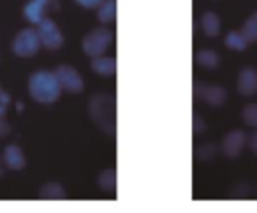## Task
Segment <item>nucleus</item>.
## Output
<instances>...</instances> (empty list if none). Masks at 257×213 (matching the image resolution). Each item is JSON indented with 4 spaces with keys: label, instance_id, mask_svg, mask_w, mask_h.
Wrapping results in <instances>:
<instances>
[{
    "label": "nucleus",
    "instance_id": "aec40b11",
    "mask_svg": "<svg viewBox=\"0 0 257 213\" xmlns=\"http://www.w3.org/2000/svg\"><path fill=\"white\" fill-rule=\"evenodd\" d=\"M241 118L246 125L257 129V104H248V106L241 111Z\"/></svg>",
    "mask_w": 257,
    "mask_h": 213
},
{
    "label": "nucleus",
    "instance_id": "f8f14e48",
    "mask_svg": "<svg viewBox=\"0 0 257 213\" xmlns=\"http://www.w3.org/2000/svg\"><path fill=\"white\" fill-rule=\"evenodd\" d=\"M201 29L208 37H217L222 29L220 18L215 13H204L203 18H201Z\"/></svg>",
    "mask_w": 257,
    "mask_h": 213
},
{
    "label": "nucleus",
    "instance_id": "7ed1b4c3",
    "mask_svg": "<svg viewBox=\"0 0 257 213\" xmlns=\"http://www.w3.org/2000/svg\"><path fill=\"white\" fill-rule=\"evenodd\" d=\"M113 41V34L107 29H93L90 34H86V37L83 39V51L88 57L95 58L100 57L104 51L107 50V46Z\"/></svg>",
    "mask_w": 257,
    "mask_h": 213
},
{
    "label": "nucleus",
    "instance_id": "f3484780",
    "mask_svg": "<svg viewBox=\"0 0 257 213\" xmlns=\"http://www.w3.org/2000/svg\"><path fill=\"white\" fill-rule=\"evenodd\" d=\"M225 46L234 51H243L248 46V41L245 39V36L241 32H229L225 36Z\"/></svg>",
    "mask_w": 257,
    "mask_h": 213
},
{
    "label": "nucleus",
    "instance_id": "a211bd4d",
    "mask_svg": "<svg viewBox=\"0 0 257 213\" xmlns=\"http://www.w3.org/2000/svg\"><path fill=\"white\" fill-rule=\"evenodd\" d=\"M241 34L245 36V39L248 41V43H255V41H257V13H255V15H252L245 22Z\"/></svg>",
    "mask_w": 257,
    "mask_h": 213
},
{
    "label": "nucleus",
    "instance_id": "2eb2a0df",
    "mask_svg": "<svg viewBox=\"0 0 257 213\" xmlns=\"http://www.w3.org/2000/svg\"><path fill=\"white\" fill-rule=\"evenodd\" d=\"M196 60H197V64L204 69H217L218 64H220V57L211 50L199 51V53L196 55Z\"/></svg>",
    "mask_w": 257,
    "mask_h": 213
},
{
    "label": "nucleus",
    "instance_id": "39448f33",
    "mask_svg": "<svg viewBox=\"0 0 257 213\" xmlns=\"http://www.w3.org/2000/svg\"><path fill=\"white\" fill-rule=\"evenodd\" d=\"M55 76L58 79V85H60L62 90L65 92H71V93H79L83 92V78L79 76V72L76 69L69 67V65H60V67L55 69Z\"/></svg>",
    "mask_w": 257,
    "mask_h": 213
},
{
    "label": "nucleus",
    "instance_id": "b1692460",
    "mask_svg": "<svg viewBox=\"0 0 257 213\" xmlns=\"http://www.w3.org/2000/svg\"><path fill=\"white\" fill-rule=\"evenodd\" d=\"M8 134H9V125L0 118V138H4V136H8Z\"/></svg>",
    "mask_w": 257,
    "mask_h": 213
},
{
    "label": "nucleus",
    "instance_id": "20e7f679",
    "mask_svg": "<svg viewBox=\"0 0 257 213\" xmlns=\"http://www.w3.org/2000/svg\"><path fill=\"white\" fill-rule=\"evenodd\" d=\"M43 46L39 39V34L34 29H23L18 36L13 41V51L18 57H34L39 51V48Z\"/></svg>",
    "mask_w": 257,
    "mask_h": 213
},
{
    "label": "nucleus",
    "instance_id": "a878e982",
    "mask_svg": "<svg viewBox=\"0 0 257 213\" xmlns=\"http://www.w3.org/2000/svg\"><path fill=\"white\" fill-rule=\"evenodd\" d=\"M6 110H8V106H6V104L0 102V118H2V117H4V115H6Z\"/></svg>",
    "mask_w": 257,
    "mask_h": 213
},
{
    "label": "nucleus",
    "instance_id": "0eeeda50",
    "mask_svg": "<svg viewBox=\"0 0 257 213\" xmlns=\"http://www.w3.org/2000/svg\"><path fill=\"white\" fill-rule=\"evenodd\" d=\"M245 143H246L245 132L243 131H232V132H229V134L224 138V141H222V150H224V153L227 157L234 159V157H238L239 153H241Z\"/></svg>",
    "mask_w": 257,
    "mask_h": 213
},
{
    "label": "nucleus",
    "instance_id": "6e6552de",
    "mask_svg": "<svg viewBox=\"0 0 257 213\" xmlns=\"http://www.w3.org/2000/svg\"><path fill=\"white\" fill-rule=\"evenodd\" d=\"M196 95L211 106H220L225 100V90L217 85H196Z\"/></svg>",
    "mask_w": 257,
    "mask_h": 213
},
{
    "label": "nucleus",
    "instance_id": "cd10ccee",
    "mask_svg": "<svg viewBox=\"0 0 257 213\" xmlns=\"http://www.w3.org/2000/svg\"><path fill=\"white\" fill-rule=\"evenodd\" d=\"M0 174H2V160H0Z\"/></svg>",
    "mask_w": 257,
    "mask_h": 213
},
{
    "label": "nucleus",
    "instance_id": "412c9836",
    "mask_svg": "<svg viewBox=\"0 0 257 213\" xmlns=\"http://www.w3.org/2000/svg\"><path fill=\"white\" fill-rule=\"evenodd\" d=\"M215 153H217V150H215V146H211V145H204L203 148H201V153H199V157L203 160H210V159H213L215 157Z\"/></svg>",
    "mask_w": 257,
    "mask_h": 213
},
{
    "label": "nucleus",
    "instance_id": "f03ea898",
    "mask_svg": "<svg viewBox=\"0 0 257 213\" xmlns=\"http://www.w3.org/2000/svg\"><path fill=\"white\" fill-rule=\"evenodd\" d=\"M90 115L93 122L106 134L113 136L116 132V102L109 95H95L90 100Z\"/></svg>",
    "mask_w": 257,
    "mask_h": 213
},
{
    "label": "nucleus",
    "instance_id": "9b49d317",
    "mask_svg": "<svg viewBox=\"0 0 257 213\" xmlns=\"http://www.w3.org/2000/svg\"><path fill=\"white\" fill-rule=\"evenodd\" d=\"M92 69L97 74L109 78V76H113L114 72H116V60L111 57H102V55H100V57H95L92 60Z\"/></svg>",
    "mask_w": 257,
    "mask_h": 213
},
{
    "label": "nucleus",
    "instance_id": "ddd939ff",
    "mask_svg": "<svg viewBox=\"0 0 257 213\" xmlns=\"http://www.w3.org/2000/svg\"><path fill=\"white\" fill-rule=\"evenodd\" d=\"M44 8H46L44 4L32 0V2H29V4L25 6V11H23V15H25V18L29 20L30 23H36V25H39V23L43 22V18H44Z\"/></svg>",
    "mask_w": 257,
    "mask_h": 213
},
{
    "label": "nucleus",
    "instance_id": "9d476101",
    "mask_svg": "<svg viewBox=\"0 0 257 213\" xmlns=\"http://www.w3.org/2000/svg\"><path fill=\"white\" fill-rule=\"evenodd\" d=\"M4 162L9 169H23L25 167V155H23L22 148L16 145H9L8 148L4 150Z\"/></svg>",
    "mask_w": 257,
    "mask_h": 213
},
{
    "label": "nucleus",
    "instance_id": "4be33fe9",
    "mask_svg": "<svg viewBox=\"0 0 257 213\" xmlns=\"http://www.w3.org/2000/svg\"><path fill=\"white\" fill-rule=\"evenodd\" d=\"M81 8H86V9H93V8H99L102 4L104 0H76Z\"/></svg>",
    "mask_w": 257,
    "mask_h": 213
},
{
    "label": "nucleus",
    "instance_id": "6ab92c4d",
    "mask_svg": "<svg viewBox=\"0 0 257 213\" xmlns=\"http://www.w3.org/2000/svg\"><path fill=\"white\" fill-rule=\"evenodd\" d=\"M99 185L104 190H113L116 188V171L114 169H106L99 174Z\"/></svg>",
    "mask_w": 257,
    "mask_h": 213
},
{
    "label": "nucleus",
    "instance_id": "393cba45",
    "mask_svg": "<svg viewBox=\"0 0 257 213\" xmlns=\"http://www.w3.org/2000/svg\"><path fill=\"white\" fill-rule=\"evenodd\" d=\"M0 102L6 104V106H8V104H9V95H8V93H6L2 88H0Z\"/></svg>",
    "mask_w": 257,
    "mask_h": 213
},
{
    "label": "nucleus",
    "instance_id": "423d86ee",
    "mask_svg": "<svg viewBox=\"0 0 257 213\" xmlns=\"http://www.w3.org/2000/svg\"><path fill=\"white\" fill-rule=\"evenodd\" d=\"M37 34H39L41 44L48 50H58L64 44V36L60 29L48 18H43V22L37 25Z\"/></svg>",
    "mask_w": 257,
    "mask_h": 213
},
{
    "label": "nucleus",
    "instance_id": "1a4fd4ad",
    "mask_svg": "<svg viewBox=\"0 0 257 213\" xmlns=\"http://www.w3.org/2000/svg\"><path fill=\"white\" fill-rule=\"evenodd\" d=\"M238 92L241 95H253L257 92V72L246 67L238 76Z\"/></svg>",
    "mask_w": 257,
    "mask_h": 213
},
{
    "label": "nucleus",
    "instance_id": "dca6fc26",
    "mask_svg": "<svg viewBox=\"0 0 257 213\" xmlns=\"http://www.w3.org/2000/svg\"><path fill=\"white\" fill-rule=\"evenodd\" d=\"M41 199H46V201H58V199H64V188L58 183H46L41 188Z\"/></svg>",
    "mask_w": 257,
    "mask_h": 213
},
{
    "label": "nucleus",
    "instance_id": "5701e85b",
    "mask_svg": "<svg viewBox=\"0 0 257 213\" xmlns=\"http://www.w3.org/2000/svg\"><path fill=\"white\" fill-rule=\"evenodd\" d=\"M248 146H250V150H252V152L257 155V132H253V134L250 136V139H248Z\"/></svg>",
    "mask_w": 257,
    "mask_h": 213
},
{
    "label": "nucleus",
    "instance_id": "f257e3e1",
    "mask_svg": "<svg viewBox=\"0 0 257 213\" xmlns=\"http://www.w3.org/2000/svg\"><path fill=\"white\" fill-rule=\"evenodd\" d=\"M29 93L39 104H53L60 97L62 88L55 72L37 71L29 79Z\"/></svg>",
    "mask_w": 257,
    "mask_h": 213
},
{
    "label": "nucleus",
    "instance_id": "bb28decb",
    "mask_svg": "<svg viewBox=\"0 0 257 213\" xmlns=\"http://www.w3.org/2000/svg\"><path fill=\"white\" fill-rule=\"evenodd\" d=\"M36 2H41V4H44V6L48 4V0H36Z\"/></svg>",
    "mask_w": 257,
    "mask_h": 213
},
{
    "label": "nucleus",
    "instance_id": "4468645a",
    "mask_svg": "<svg viewBox=\"0 0 257 213\" xmlns=\"http://www.w3.org/2000/svg\"><path fill=\"white\" fill-rule=\"evenodd\" d=\"M97 9V16L102 23H111L116 20V0H104Z\"/></svg>",
    "mask_w": 257,
    "mask_h": 213
}]
</instances>
